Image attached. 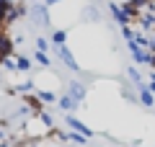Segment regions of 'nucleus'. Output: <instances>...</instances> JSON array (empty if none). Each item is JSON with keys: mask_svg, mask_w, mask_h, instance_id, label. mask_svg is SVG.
Returning a JSON list of instances; mask_svg holds the SVG:
<instances>
[{"mask_svg": "<svg viewBox=\"0 0 155 147\" xmlns=\"http://www.w3.org/2000/svg\"><path fill=\"white\" fill-rule=\"evenodd\" d=\"M127 75H129V80H132V83H134V85H137V88L142 85V75H140V72L134 70V67H129V70H127Z\"/></svg>", "mask_w": 155, "mask_h": 147, "instance_id": "ddd939ff", "label": "nucleus"}, {"mask_svg": "<svg viewBox=\"0 0 155 147\" xmlns=\"http://www.w3.org/2000/svg\"><path fill=\"white\" fill-rule=\"evenodd\" d=\"M65 139H67V142H75V145H85V142H88V137L78 134V132H67V134H65Z\"/></svg>", "mask_w": 155, "mask_h": 147, "instance_id": "9b49d317", "label": "nucleus"}, {"mask_svg": "<svg viewBox=\"0 0 155 147\" xmlns=\"http://www.w3.org/2000/svg\"><path fill=\"white\" fill-rule=\"evenodd\" d=\"M16 70L18 72H28V70H31V60L23 57V54H16Z\"/></svg>", "mask_w": 155, "mask_h": 147, "instance_id": "9d476101", "label": "nucleus"}, {"mask_svg": "<svg viewBox=\"0 0 155 147\" xmlns=\"http://www.w3.org/2000/svg\"><path fill=\"white\" fill-rule=\"evenodd\" d=\"M67 93H70V96L75 98L78 103H83V98L88 96V90H85V85H80V83H75V80H72V83H67Z\"/></svg>", "mask_w": 155, "mask_h": 147, "instance_id": "39448f33", "label": "nucleus"}, {"mask_svg": "<svg viewBox=\"0 0 155 147\" xmlns=\"http://www.w3.org/2000/svg\"><path fill=\"white\" fill-rule=\"evenodd\" d=\"M0 65L5 67V70H11V72H16V60H13V57H5V60H0Z\"/></svg>", "mask_w": 155, "mask_h": 147, "instance_id": "2eb2a0df", "label": "nucleus"}, {"mask_svg": "<svg viewBox=\"0 0 155 147\" xmlns=\"http://www.w3.org/2000/svg\"><path fill=\"white\" fill-rule=\"evenodd\" d=\"M65 124L70 126V132H78V134H83V137H93V129H91L88 124H83V121H80V119H75V116H72V114H67Z\"/></svg>", "mask_w": 155, "mask_h": 147, "instance_id": "7ed1b4c3", "label": "nucleus"}, {"mask_svg": "<svg viewBox=\"0 0 155 147\" xmlns=\"http://www.w3.org/2000/svg\"><path fill=\"white\" fill-rule=\"evenodd\" d=\"M109 11H111V16H114V21L119 23V26H132V23H129V18L124 16V11H122V5H116V3H109Z\"/></svg>", "mask_w": 155, "mask_h": 147, "instance_id": "423d86ee", "label": "nucleus"}, {"mask_svg": "<svg viewBox=\"0 0 155 147\" xmlns=\"http://www.w3.org/2000/svg\"><path fill=\"white\" fill-rule=\"evenodd\" d=\"M31 21L36 23V26H49V11H47L44 3L31 5Z\"/></svg>", "mask_w": 155, "mask_h": 147, "instance_id": "f03ea898", "label": "nucleus"}, {"mask_svg": "<svg viewBox=\"0 0 155 147\" xmlns=\"http://www.w3.org/2000/svg\"><path fill=\"white\" fill-rule=\"evenodd\" d=\"M16 90H18V93H23V96H26L28 90H34V83H31V80H26V83H21V85H18Z\"/></svg>", "mask_w": 155, "mask_h": 147, "instance_id": "f3484780", "label": "nucleus"}, {"mask_svg": "<svg viewBox=\"0 0 155 147\" xmlns=\"http://www.w3.org/2000/svg\"><path fill=\"white\" fill-rule=\"evenodd\" d=\"M41 3H44V5L49 8V5H57V3H60V0H41Z\"/></svg>", "mask_w": 155, "mask_h": 147, "instance_id": "6ab92c4d", "label": "nucleus"}, {"mask_svg": "<svg viewBox=\"0 0 155 147\" xmlns=\"http://www.w3.org/2000/svg\"><path fill=\"white\" fill-rule=\"evenodd\" d=\"M140 103H142V106H147V109H153V106H155V96L150 93V88L145 85V83L140 85Z\"/></svg>", "mask_w": 155, "mask_h": 147, "instance_id": "6e6552de", "label": "nucleus"}, {"mask_svg": "<svg viewBox=\"0 0 155 147\" xmlns=\"http://www.w3.org/2000/svg\"><path fill=\"white\" fill-rule=\"evenodd\" d=\"M132 147H134V145H132Z\"/></svg>", "mask_w": 155, "mask_h": 147, "instance_id": "aec40b11", "label": "nucleus"}, {"mask_svg": "<svg viewBox=\"0 0 155 147\" xmlns=\"http://www.w3.org/2000/svg\"><path fill=\"white\" fill-rule=\"evenodd\" d=\"M47 49H49V41H47L44 36H39L36 39V52H47Z\"/></svg>", "mask_w": 155, "mask_h": 147, "instance_id": "dca6fc26", "label": "nucleus"}, {"mask_svg": "<svg viewBox=\"0 0 155 147\" xmlns=\"http://www.w3.org/2000/svg\"><path fill=\"white\" fill-rule=\"evenodd\" d=\"M54 52L60 54V60L65 62L67 67H70L72 72H80V65H78V60H75V54H72V49L67 47V44H62V47H54Z\"/></svg>", "mask_w": 155, "mask_h": 147, "instance_id": "f257e3e1", "label": "nucleus"}, {"mask_svg": "<svg viewBox=\"0 0 155 147\" xmlns=\"http://www.w3.org/2000/svg\"><path fill=\"white\" fill-rule=\"evenodd\" d=\"M85 16H88V18H91V21H98V11H96V8H93V5H91V8H88V13H85Z\"/></svg>", "mask_w": 155, "mask_h": 147, "instance_id": "a211bd4d", "label": "nucleus"}, {"mask_svg": "<svg viewBox=\"0 0 155 147\" xmlns=\"http://www.w3.org/2000/svg\"><path fill=\"white\" fill-rule=\"evenodd\" d=\"M127 49H129V54H132V60L137 62V65H150V52L140 49L134 41H127Z\"/></svg>", "mask_w": 155, "mask_h": 147, "instance_id": "20e7f679", "label": "nucleus"}, {"mask_svg": "<svg viewBox=\"0 0 155 147\" xmlns=\"http://www.w3.org/2000/svg\"><path fill=\"white\" fill-rule=\"evenodd\" d=\"M65 39H67V31H62V28H57V31L52 34V41H54V47H62V44H65Z\"/></svg>", "mask_w": 155, "mask_h": 147, "instance_id": "f8f14e48", "label": "nucleus"}, {"mask_svg": "<svg viewBox=\"0 0 155 147\" xmlns=\"http://www.w3.org/2000/svg\"><path fill=\"white\" fill-rule=\"evenodd\" d=\"M36 98L41 101V103H54L60 96H57L54 90H36Z\"/></svg>", "mask_w": 155, "mask_h": 147, "instance_id": "1a4fd4ad", "label": "nucleus"}, {"mask_svg": "<svg viewBox=\"0 0 155 147\" xmlns=\"http://www.w3.org/2000/svg\"><path fill=\"white\" fill-rule=\"evenodd\" d=\"M34 60H36L39 65H44V67H49V65H52V60L47 57V52H36V54H34Z\"/></svg>", "mask_w": 155, "mask_h": 147, "instance_id": "4468645a", "label": "nucleus"}, {"mask_svg": "<svg viewBox=\"0 0 155 147\" xmlns=\"http://www.w3.org/2000/svg\"><path fill=\"white\" fill-rule=\"evenodd\" d=\"M57 103H60V109L65 111V114H72V111H75L78 106H80V103L75 101V98L70 96V93H65V96H60V98H57Z\"/></svg>", "mask_w": 155, "mask_h": 147, "instance_id": "0eeeda50", "label": "nucleus"}]
</instances>
